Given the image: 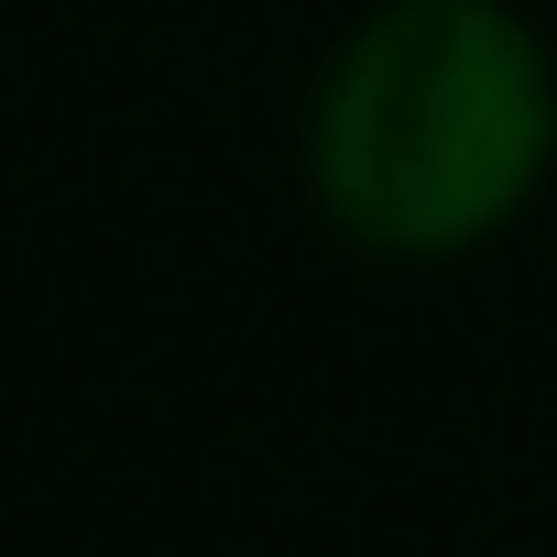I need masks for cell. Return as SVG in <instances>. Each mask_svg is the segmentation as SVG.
Masks as SVG:
<instances>
[{
  "instance_id": "cell-1",
  "label": "cell",
  "mask_w": 557,
  "mask_h": 557,
  "mask_svg": "<svg viewBox=\"0 0 557 557\" xmlns=\"http://www.w3.org/2000/svg\"><path fill=\"white\" fill-rule=\"evenodd\" d=\"M296 164L372 262H470L557 175V45L513 0H372L329 45Z\"/></svg>"
}]
</instances>
